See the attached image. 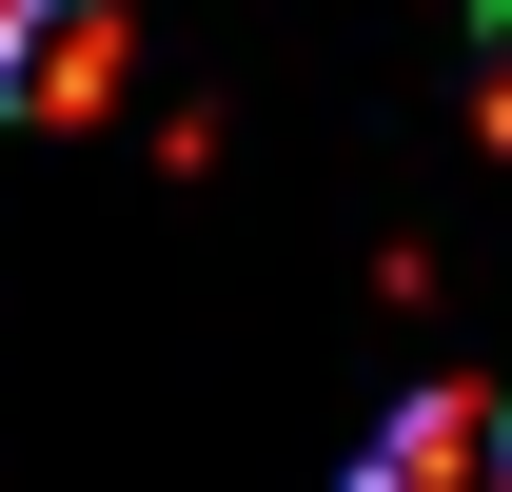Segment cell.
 Segmentation results:
<instances>
[{
	"label": "cell",
	"instance_id": "obj_1",
	"mask_svg": "<svg viewBox=\"0 0 512 492\" xmlns=\"http://www.w3.org/2000/svg\"><path fill=\"white\" fill-rule=\"evenodd\" d=\"M355 492H512V374H453L355 453Z\"/></svg>",
	"mask_w": 512,
	"mask_h": 492
},
{
	"label": "cell",
	"instance_id": "obj_2",
	"mask_svg": "<svg viewBox=\"0 0 512 492\" xmlns=\"http://www.w3.org/2000/svg\"><path fill=\"white\" fill-rule=\"evenodd\" d=\"M119 99V0H0V119H99Z\"/></svg>",
	"mask_w": 512,
	"mask_h": 492
},
{
	"label": "cell",
	"instance_id": "obj_3",
	"mask_svg": "<svg viewBox=\"0 0 512 492\" xmlns=\"http://www.w3.org/2000/svg\"><path fill=\"white\" fill-rule=\"evenodd\" d=\"M493 119H512V0H493Z\"/></svg>",
	"mask_w": 512,
	"mask_h": 492
}]
</instances>
